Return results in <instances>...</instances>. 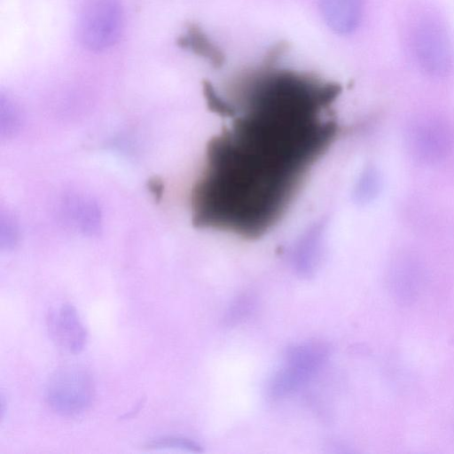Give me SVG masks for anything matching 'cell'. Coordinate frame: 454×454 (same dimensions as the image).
<instances>
[{
	"label": "cell",
	"mask_w": 454,
	"mask_h": 454,
	"mask_svg": "<svg viewBox=\"0 0 454 454\" xmlns=\"http://www.w3.org/2000/svg\"><path fill=\"white\" fill-rule=\"evenodd\" d=\"M340 84L277 67L245 72L221 115L192 192L199 228L258 238L283 215L310 168L338 133L332 105Z\"/></svg>",
	"instance_id": "obj_1"
},
{
	"label": "cell",
	"mask_w": 454,
	"mask_h": 454,
	"mask_svg": "<svg viewBox=\"0 0 454 454\" xmlns=\"http://www.w3.org/2000/svg\"><path fill=\"white\" fill-rule=\"evenodd\" d=\"M94 397L91 376L77 367H64L55 371L46 385L45 399L56 413L73 417L82 413Z\"/></svg>",
	"instance_id": "obj_2"
},
{
	"label": "cell",
	"mask_w": 454,
	"mask_h": 454,
	"mask_svg": "<svg viewBox=\"0 0 454 454\" xmlns=\"http://www.w3.org/2000/svg\"><path fill=\"white\" fill-rule=\"evenodd\" d=\"M411 49L419 67L435 77L447 75L454 64L453 49L445 29L437 22L425 20L411 35Z\"/></svg>",
	"instance_id": "obj_3"
},
{
	"label": "cell",
	"mask_w": 454,
	"mask_h": 454,
	"mask_svg": "<svg viewBox=\"0 0 454 454\" xmlns=\"http://www.w3.org/2000/svg\"><path fill=\"white\" fill-rule=\"evenodd\" d=\"M81 37L90 49L102 50L113 44L121 27L118 0H88L81 17Z\"/></svg>",
	"instance_id": "obj_4"
},
{
	"label": "cell",
	"mask_w": 454,
	"mask_h": 454,
	"mask_svg": "<svg viewBox=\"0 0 454 454\" xmlns=\"http://www.w3.org/2000/svg\"><path fill=\"white\" fill-rule=\"evenodd\" d=\"M452 133L442 119L424 116L415 120L407 132V144L413 157L434 164L446 157L451 147Z\"/></svg>",
	"instance_id": "obj_5"
},
{
	"label": "cell",
	"mask_w": 454,
	"mask_h": 454,
	"mask_svg": "<svg viewBox=\"0 0 454 454\" xmlns=\"http://www.w3.org/2000/svg\"><path fill=\"white\" fill-rule=\"evenodd\" d=\"M47 326L52 340L72 354L81 353L88 340V332L76 309L63 303L49 311Z\"/></svg>",
	"instance_id": "obj_6"
},
{
	"label": "cell",
	"mask_w": 454,
	"mask_h": 454,
	"mask_svg": "<svg viewBox=\"0 0 454 454\" xmlns=\"http://www.w3.org/2000/svg\"><path fill=\"white\" fill-rule=\"evenodd\" d=\"M321 8L333 29L348 33L357 26L362 12L361 0H321Z\"/></svg>",
	"instance_id": "obj_7"
},
{
	"label": "cell",
	"mask_w": 454,
	"mask_h": 454,
	"mask_svg": "<svg viewBox=\"0 0 454 454\" xmlns=\"http://www.w3.org/2000/svg\"><path fill=\"white\" fill-rule=\"evenodd\" d=\"M176 44L184 50H190L196 55L206 59L210 64L219 68L224 64L225 57L223 51L210 41L204 31L196 24L187 27L186 35L176 40Z\"/></svg>",
	"instance_id": "obj_8"
},
{
	"label": "cell",
	"mask_w": 454,
	"mask_h": 454,
	"mask_svg": "<svg viewBox=\"0 0 454 454\" xmlns=\"http://www.w3.org/2000/svg\"><path fill=\"white\" fill-rule=\"evenodd\" d=\"M148 447L156 450L180 449L196 450L198 449V446L194 442L187 439L168 435L158 436L151 439L148 443Z\"/></svg>",
	"instance_id": "obj_9"
},
{
	"label": "cell",
	"mask_w": 454,
	"mask_h": 454,
	"mask_svg": "<svg viewBox=\"0 0 454 454\" xmlns=\"http://www.w3.org/2000/svg\"><path fill=\"white\" fill-rule=\"evenodd\" d=\"M289 45L286 42H279L273 45L267 52L262 64L270 67H276L278 60L288 50Z\"/></svg>",
	"instance_id": "obj_10"
}]
</instances>
